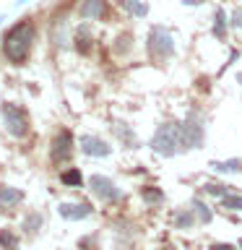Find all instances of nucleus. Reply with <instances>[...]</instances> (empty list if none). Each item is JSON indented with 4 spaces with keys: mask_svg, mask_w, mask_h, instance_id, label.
<instances>
[{
    "mask_svg": "<svg viewBox=\"0 0 242 250\" xmlns=\"http://www.w3.org/2000/svg\"><path fill=\"white\" fill-rule=\"evenodd\" d=\"M240 248H242V240H240Z\"/></svg>",
    "mask_w": 242,
    "mask_h": 250,
    "instance_id": "nucleus-29",
    "label": "nucleus"
},
{
    "mask_svg": "<svg viewBox=\"0 0 242 250\" xmlns=\"http://www.w3.org/2000/svg\"><path fill=\"white\" fill-rule=\"evenodd\" d=\"M42 224H44V216L39 214V211H31V214L23 219V232H26V234H37L39 229H42Z\"/></svg>",
    "mask_w": 242,
    "mask_h": 250,
    "instance_id": "nucleus-17",
    "label": "nucleus"
},
{
    "mask_svg": "<svg viewBox=\"0 0 242 250\" xmlns=\"http://www.w3.org/2000/svg\"><path fill=\"white\" fill-rule=\"evenodd\" d=\"M222 208L242 211V195H224V198H222Z\"/></svg>",
    "mask_w": 242,
    "mask_h": 250,
    "instance_id": "nucleus-23",
    "label": "nucleus"
},
{
    "mask_svg": "<svg viewBox=\"0 0 242 250\" xmlns=\"http://www.w3.org/2000/svg\"><path fill=\"white\" fill-rule=\"evenodd\" d=\"M151 148L161 156H175L185 151L182 144V123H161L151 138Z\"/></svg>",
    "mask_w": 242,
    "mask_h": 250,
    "instance_id": "nucleus-2",
    "label": "nucleus"
},
{
    "mask_svg": "<svg viewBox=\"0 0 242 250\" xmlns=\"http://www.w3.org/2000/svg\"><path fill=\"white\" fill-rule=\"evenodd\" d=\"M214 172H240L242 169V159H226V162H211Z\"/></svg>",
    "mask_w": 242,
    "mask_h": 250,
    "instance_id": "nucleus-20",
    "label": "nucleus"
},
{
    "mask_svg": "<svg viewBox=\"0 0 242 250\" xmlns=\"http://www.w3.org/2000/svg\"><path fill=\"white\" fill-rule=\"evenodd\" d=\"M120 5L130 16H136V19H146V16H148V5L143 3V0H120Z\"/></svg>",
    "mask_w": 242,
    "mask_h": 250,
    "instance_id": "nucleus-16",
    "label": "nucleus"
},
{
    "mask_svg": "<svg viewBox=\"0 0 242 250\" xmlns=\"http://www.w3.org/2000/svg\"><path fill=\"white\" fill-rule=\"evenodd\" d=\"M237 83L242 86V70H240V73H237Z\"/></svg>",
    "mask_w": 242,
    "mask_h": 250,
    "instance_id": "nucleus-27",
    "label": "nucleus"
},
{
    "mask_svg": "<svg viewBox=\"0 0 242 250\" xmlns=\"http://www.w3.org/2000/svg\"><path fill=\"white\" fill-rule=\"evenodd\" d=\"M31 42H34V23L29 19H21L19 23H13L3 34V55L8 58V62L23 65L31 52Z\"/></svg>",
    "mask_w": 242,
    "mask_h": 250,
    "instance_id": "nucleus-1",
    "label": "nucleus"
},
{
    "mask_svg": "<svg viewBox=\"0 0 242 250\" xmlns=\"http://www.w3.org/2000/svg\"><path fill=\"white\" fill-rule=\"evenodd\" d=\"M203 141H206L203 115L198 112V109H193V112L185 117V123H182V144H185V151H187V148H201Z\"/></svg>",
    "mask_w": 242,
    "mask_h": 250,
    "instance_id": "nucleus-5",
    "label": "nucleus"
},
{
    "mask_svg": "<svg viewBox=\"0 0 242 250\" xmlns=\"http://www.w3.org/2000/svg\"><path fill=\"white\" fill-rule=\"evenodd\" d=\"M73 42H76V50L81 52V55H89V50H91V47H89V42H91V31H89V26H86V23L76 29V39H73Z\"/></svg>",
    "mask_w": 242,
    "mask_h": 250,
    "instance_id": "nucleus-15",
    "label": "nucleus"
},
{
    "mask_svg": "<svg viewBox=\"0 0 242 250\" xmlns=\"http://www.w3.org/2000/svg\"><path fill=\"white\" fill-rule=\"evenodd\" d=\"M164 250H177V248H175V245H167V248H164Z\"/></svg>",
    "mask_w": 242,
    "mask_h": 250,
    "instance_id": "nucleus-28",
    "label": "nucleus"
},
{
    "mask_svg": "<svg viewBox=\"0 0 242 250\" xmlns=\"http://www.w3.org/2000/svg\"><path fill=\"white\" fill-rule=\"evenodd\" d=\"M112 133L117 138H120V144L125 148H136L138 146V138H136V133H133L125 123H112Z\"/></svg>",
    "mask_w": 242,
    "mask_h": 250,
    "instance_id": "nucleus-12",
    "label": "nucleus"
},
{
    "mask_svg": "<svg viewBox=\"0 0 242 250\" xmlns=\"http://www.w3.org/2000/svg\"><path fill=\"white\" fill-rule=\"evenodd\" d=\"M70 156H73V133L70 130L55 133L52 146H50V159L55 164H65V162H70Z\"/></svg>",
    "mask_w": 242,
    "mask_h": 250,
    "instance_id": "nucleus-6",
    "label": "nucleus"
},
{
    "mask_svg": "<svg viewBox=\"0 0 242 250\" xmlns=\"http://www.w3.org/2000/svg\"><path fill=\"white\" fill-rule=\"evenodd\" d=\"M89 188H91V193L97 195V198H101V201H120L122 198V193H120V188H117L109 177H104V175H91L89 177Z\"/></svg>",
    "mask_w": 242,
    "mask_h": 250,
    "instance_id": "nucleus-7",
    "label": "nucleus"
},
{
    "mask_svg": "<svg viewBox=\"0 0 242 250\" xmlns=\"http://www.w3.org/2000/svg\"><path fill=\"white\" fill-rule=\"evenodd\" d=\"M78 146H81V151L86 156H97V159H101V156H109L112 154V146L107 144L104 138H99V136H81V141H78Z\"/></svg>",
    "mask_w": 242,
    "mask_h": 250,
    "instance_id": "nucleus-8",
    "label": "nucleus"
},
{
    "mask_svg": "<svg viewBox=\"0 0 242 250\" xmlns=\"http://www.w3.org/2000/svg\"><path fill=\"white\" fill-rule=\"evenodd\" d=\"M148 52L154 60H169L175 55V37L164 26H151L148 31Z\"/></svg>",
    "mask_w": 242,
    "mask_h": 250,
    "instance_id": "nucleus-3",
    "label": "nucleus"
},
{
    "mask_svg": "<svg viewBox=\"0 0 242 250\" xmlns=\"http://www.w3.org/2000/svg\"><path fill=\"white\" fill-rule=\"evenodd\" d=\"M211 250H237L234 245H226V242H214V245H211Z\"/></svg>",
    "mask_w": 242,
    "mask_h": 250,
    "instance_id": "nucleus-26",
    "label": "nucleus"
},
{
    "mask_svg": "<svg viewBox=\"0 0 242 250\" xmlns=\"http://www.w3.org/2000/svg\"><path fill=\"white\" fill-rule=\"evenodd\" d=\"M60 216L68 219V222H78V219H86L94 214L91 203H60Z\"/></svg>",
    "mask_w": 242,
    "mask_h": 250,
    "instance_id": "nucleus-9",
    "label": "nucleus"
},
{
    "mask_svg": "<svg viewBox=\"0 0 242 250\" xmlns=\"http://www.w3.org/2000/svg\"><path fill=\"white\" fill-rule=\"evenodd\" d=\"M0 115H3V123H5V130L11 133L13 138H23L29 133V115L23 112L19 104L13 102H5L0 107Z\"/></svg>",
    "mask_w": 242,
    "mask_h": 250,
    "instance_id": "nucleus-4",
    "label": "nucleus"
},
{
    "mask_svg": "<svg viewBox=\"0 0 242 250\" xmlns=\"http://www.w3.org/2000/svg\"><path fill=\"white\" fill-rule=\"evenodd\" d=\"M232 26L234 29H242V8H234V11H232Z\"/></svg>",
    "mask_w": 242,
    "mask_h": 250,
    "instance_id": "nucleus-25",
    "label": "nucleus"
},
{
    "mask_svg": "<svg viewBox=\"0 0 242 250\" xmlns=\"http://www.w3.org/2000/svg\"><path fill=\"white\" fill-rule=\"evenodd\" d=\"M78 13H81V19H86V21L89 19L97 21L104 16V0H83L81 8H78Z\"/></svg>",
    "mask_w": 242,
    "mask_h": 250,
    "instance_id": "nucleus-11",
    "label": "nucleus"
},
{
    "mask_svg": "<svg viewBox=\"0 0 242 250\" xmlns=\"http://www.w3.org/2000/svg\"><path fill=\"white\" fill-rule=\"evenodd\" d=\"M190 211H193V216H195V222H198V224H211V219H214L211 208L201 198H193L190 201Z\"/></svg>",
    "mask_w": 242,
    "mask_h": 250,
    "instance_id": "nucleus-13",
    "label": "nucleus"
},
{
    "mask_svg": "<svg viewBox=\"0 0 242 250\" xmlns=\"http://www.w3.org/2000/svg\"><path fill=\"white\" fill-rule=\"evenodd\" d=\"M23 201V190L13 185H0V211H13Z\"/></svg>",
    "mask_w": 242,
    "mask_h": 250,
    "instance_id": "nucleus-10",
    "label": "nucleus"
},
{
    "mask_svg": "<svg viewBox=\"0 0 242 250\" xmlns=\"http://www.w3.org/2000/svg\"><path fill=\"white\" fill-rule=\"evenodd\" d=\"M172 224H175V229H190L195 224V216L190 208H177L175 214H172Z\"/></svg>",
    "mask_w": 242,
    "mask_h": 250,
    "instance_id": "nucleus-14",
    "label": "nucleus"
},
{
    "mask_svg": "<svg viewBox=\"0 0 242 250\" xmlns=\"http://www.w3.org/2000/svg\"><path fill=\"white\" fill-rule=\"evenodd\" d=\"M214 34L219 39L226 37V16H224L222 8H216V13H214Z\"/></svg>",
    "mask_w": 242,
    "mask_h": 250,
    "instance_id": "nucleus-22",
    "label": "nucleus"
},
{
    "mask_svg": "<svg viewBox=\"0 0 242 250\" xmlns=\"http://www.w3.org/2000/svg\"><path fill=\"white\" fill-rule=\"evenodd\" d=\"M141 195H143V201L148 203V206H161L164 203V193L154 185H146L143 190H141Z\"/></svg>",
    "mask_w": 242,
    "mask_h": 250,
    "instance_id": "nucleus-18",
    "label": "nucleus"
},
{
    "mask_svg": "<svg viewBox=\"0 0 242 250\" xmlns=\"http://www.w3.org/2000/svg\"><path fill=\"white\" fill-rule=\"evenodd\" d=\"M0 245H3V250H19V234L13 229H8V227H3L0 229Z\"/></svg>",
    "mask_w": 242,
    "mask_h": 250,
    "instance_id": "nucleus-19",
    "label": "nucleus"
},
{
    "mask_svg": "<svg viewBox=\"0 0 242 250\" xmlns=\"http://www.w3.org/2000/svg\"><path fill=\"white\" fill-rule=\"evenodd\" d=\"M60 183H62V185L78 188V185L83 183V177H81V172H78L76 167H70V169H65V172H60Z\"/></svg>",
    "mask_w": 242,
    "mask_h": 250,
    "instance_id": "nucleus-21",
    "label": "nucleus"
},
{
    "mask_svg": "<svg viewBox=\"0 0 242 250\" xmlns=\"http://www.w3.org/2000/svg\"><path fill=\"white\" fill-rule=\"evenodd\" d=\"M206 193H208V195H219V198H224V195H229V185L208 183V185H206Z\"/></svg>",
    "mask_w": 242,
    "mask_h": 250,
    "instance_id": "nucleus-24",
    "label": "nucleus"
}]
</instances>
